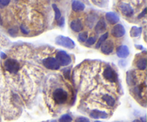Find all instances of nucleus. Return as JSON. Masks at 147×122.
Returning <instances> with one entry per match:
<instances>
[{
	"label": "nucleus",
	"instance_id": "1",
	"mask_svg": "<svg viewBox=\"0 0 147 122\" xmlns=\"http://www.w3.org/2000/svg\"><path fill=\"white\" fill-rule=\"evenodd\" d=\"M55 43L68 49H73L75 46V43L73 40H71L70 37L63 35L58 36L55 38Z\"/></svg>",
	"mask_w": 147,
	"mask_h": 122
},
{
	"label": "nucleus",
	"instance_id": "2",
	"mask_svg": "<svg viewBox=\"0 0 147 122\" xmlns=\"http://www.w3.org/2000/svg\"><path fill=\"white\" fill-rule=\"evenodd\" d=\"M54 101L58 104H62L66 103L68 99V93L62 88H57L52 93Z\"/></svg>",
	"mask_w": 147,
	"mask_h": 122
},
{
	"label": "nucleus",
	"instance_id": "3",
	"mask_svg": "<svg viewBox=\"0 0 147 122\" xmlns=\"http://www.w3.org/2000/svg\"><path fill=\"white\" fill-rule=\"evenodd\" d=\"M56 60L60 66H67L71 63L72 59L70 55L63 50L58 51L56 54Z\"/></svg>",
	"mask_w": 147,
	"mask_h": 122
},
{
	"label": "nucleus",
	"instance_id": "4",
	"mask_svg": "<svg viewBox=\"0 0 147 122\" xmlns=\"http://www.w3.org/2000/svg\"><path fill=\"white\" fill-rule=\"evenodd\" d=\"M4 66H5V70L10 73H17L19 71V68H20L19 63L16 60L12 59H8L5 61Z\"/></svg>",
	"mask_w": 147,
	"mask_h": 122
},
{
	"label": "nucleus",
	"instance_id": "5",
	"mask_svg": "<svg viewBox=\"0 0 147 122\" xmlns=\"http://www.w3.org/2000/svg\"><path fill=\"white\" fill-rule=\"evenodd\" d=\"M42 64L44 65V66L46 68L50 69V70H58L60 67L57 60L54 58H48L46 59L43 60Z\"/></svg>",
	"mask_w": 147,
	"mask_h": 122
},
{
	"label": "nucleus",
	"instance_id": "6",
	"mask_svg": "<svg viewBox=\"0 0 147 122\" xmlns=\"http://www.w3.org/2000/svg\"><path fill=\"white\" fill-rule=\"evenodd\" d=\"M103 75V77L107 79L111 82H116L118 80L117 73L112 68L109 67V66L104 70Z\"/></svg>",
	"mask_w": 147,
	"mask_h": 122
},
{
	"label": "nucleus",
	"instance_id": "7",
	"mask_svg": "<svg viewBox=\"0 0 147 122\" xmlns=\"http://www.w3.org/2000/svg\"><path fill=\"white\" fill-rule=\"evenodd\" d=\"M113 48H114L113 42L111 40H108V41H105L104 42H103L101 50V52L105 55H110L111 53L113 52Z\"/></svg>",
	"mask_w": 147,
	"mask_h": 122
},
{
	"label": "nucleus",
	"instance_id": "8",
	"mask_svg": "<svg viewBox=\"0 0 147 122\" xmlns=\"http://www.w3.org/2000/svg\"><path fill=\"white\" fill-rule=\"evenodd\" d=\"M111 34L115 37H121L126 34V30L122 25L118 24L115 25L111 30Z\"/></svg>",
	"mask_w": 147,
	"mask_h": 122
},
{
	"label": "nucleus",
	"instance_id": "9",
	"mask_svg": "<svg viewBox=\"0 0 147 122\" xmlns=\"http://www.w3.org/2000/svg\"><path fill=\"white\" fill-rule=\"evenodd\" d=\"M120 9L121 13L126 17H131L134 15V9L131 5L128 3H122L120 5Z\"/></svg>",
	"mask_w": 147,
	"mask_h": 122
},
{
	"label": "nucleus",
	"instance_id": "10",
	"mask_svg": "<svg viewBox=\"0 0 147 122\" xmlns=\"http://www.w3.org/2000/svg\"><path fill=\"white\" fill-rule=\"evenodd\" d=\"M116 54L119 58H126L129 55V49L126 45H121L116 50Z\"/></svg>",
	"mask_w": 147,
	"mask_h": 122
},
{
	"label": "nucleus",
	"instance_id": "11",
	"mask_svg": "<svg viewBox=\"0 0 147 122\" xmlns=\"http://www.w3.org/2000/svg\"><path fill=\"white\" fill-rule=\"evenodd\" d=\"M106 18L110 24L114 25L119 21V17L115 12H109L106 14Z\"/></svg>",
	"mask_w": 147,
	"mask_h": 122
},
{
	"label": "nucleus",
	"instance_id": "12",
	"mask_svg": "<svg viewBox=\"0 0 147 122\" xmlns=\"http://www.w3.org/2000/svg\"><path fill=\"white\" fill-rule=\"evenodd\" d=\"M70 28L75 32H79L83 30V24L80 19H74L70 23Z\"/></svg>",
	"mask_w": 147,
	"mask_h": 122
},
{
	"label": "nucleus",
	"instance_id": "13",
	"mask_svg": "<svg viewBox=\"0 0 147 122\" xmlns=\"http://www.w3.org/2000/svg\"><path fill=\"white\" fill-rule=\"evenodd\" d=\"M90 116L93 119H107L108 114L107 113L104 111H101L99 110H93L90 113Z\"/></svg>",
	"mask_w": 147,
	"mask_h": 122
},
{
	"label": "nucleus",
	"instance_id": "14",
	"mask_svg": "<svg viewBox=\"0 0 147 122\" xmlns=\"http://www.w3.org/2000/svg\"><path fill=\"white\" fill-rule=\"evenodd\" d=\"M106 29V22L104 20V19H100L99 21L98 22V23L96 24L95 27V32L98 33V34H100L101 32H103Z\"/></svg>",
	"mask_w": 147,
	"mask_h": 122
},
{
	"label": "nucleus",
	"instance_id": "15",
	"mask_svg": "<svg viewBox=\"0 0 147 122\" xmlns=\"http://www.w3.org/2000/svg\"><path fill=\"white\" fill-rule=\"evenodd\" d=\"M72 9L74 12H78L85 9V5L80 1H73L72 2Z\"/></svg>",
	"mask_w": 147,
	"mask_h": 122
},
{
	"label": "nucleus",
	"instance_id": "16",
	"mask_svg": "<svg viewBox=\"0 0 147 122\" xmlns=\"http://www.w3.org/2000/svg\"><path fill=\"white\" fill-rule=\"evenodd\" d=\"M102 99L107 103L108 106H111V107H113L115 105V103H116L114 98H113L111 95H105L102 97Z\"/></svg>",
	"mask_w": 147,
	"mask_h": 122
},
{
	"label": "nucleus",
	"instance_id": "17",
	"mask_svg": "<svg viewBox=\"0 0 147 122\" xmlns=\"http://www.w3.org/2000/svg\"><path fill=\"white\" fill-rule=\"evenodd\" d=\"M141 32H142V27H138L134 26L131 28V31H130V35H131V37H138L141 34Z\"/></svg>",
	"mask_w": 147,
	"mask_h": 122
},
{
	"label": "nucleus",
	"instance_id": "18",
	"mask_svg": "<svg viewBox=\"0 0 147 122\" xmlns=\"http://www.w3.org/2000/svg\"><path fill=\"white\" fill-rule=\"evenodd\" d=\"M136 66L139 70H145L146 68V58H141L140 60H138L136 63Z\"/></svg>",
	"mask_w": 147,
	"mask_h": 122
},
{
	"label": "nucleus",
	"instance_id": "19",
	"mask_svg": "<svg viewBox=\"0 0 147 122\" xmlns=\"http://www.w3.org/2000/svg\"><path fill=\"white\" fill-rule=\"evenodd\" d=\"M108 36H109V33L108 32H106L105 34H103V35L100 37V39H99V40L98 41V42H97L96 45H95V48H99L101 46V44H103V42L106 41V40L107 39Z\"/></svg>",
	"mask_w": 147,
	"mask_h": 122
},
{
	"label": "nucleus",
	"instance_id": "20",
	"mask_svg": "<svg viewBox=\"0 0 147 122\" xmlns=\"http://www.w3.org/2000/svg\"><path fill=\"white\" fill-rule=\"evenodd\" d=\"M52 9H54V12H55V19H57V20H58L59 19H60L61 17V12L60 11V9H58V7H57L56 5H55V4H53V5H52Z\"/></svg>",
	"mask_w": 147,
	"mask_h": 122
},
{
	"label": "nucleus",
	"instance_id": "21",
	"mask_svg": "<svg viewBox=\"0 0 147 122\" xmlns=\"http://www.w3.org/2000/svg\"><path fill=\"white\" fill-rule=\"evenodd\" d=\"M88 39V32H83L78 34V40L81 42H85Z\"/></svg>",
	"mask_w": 147,
	"mask_h": 122
},
{
	"label": "nucleus",
	"instance_id": "22",
	"mask_svg": "<svg viewBox=\"0 0 147 122\" xmlns=\"http://www.w3.org/2000/svg\"><path fill=\"white\" fill-rule=\"evenodd\" d=\"M72 121H73V119L68 114L62 115L59 119V122H72Z\"/></svg>",
	"mask_w": 147,
	"mask_h": 122
},
{
	"label": "nucleus",
	"instance_id": "23",
	"mask_svg": "<svg viewBox=\"0 0 147 122\" xmlns=\"http://www.w3.org/2000/svg\"><path fill=\"white\" fill-rule=\"evenodd\" d=\"M20 30H21V32H22L23 34H29V32H30V30L28 29V27H27V26L24 25H22L20 26Z\"/></svg>",
	"mask_w": 147,
	"mask_h": 122
},
{
	"label": "nucleus",
	"instance_id": "24",
	"mask_svg": "<svg viewBox=\"0 0 147 122\" xmlns=\"http://www.w3.org/2000/svg\"><path fill=\"white\" fill-rule=\"evenodd\" d=\"M95 41H96V38H95V37H91L87 39V40L85 42H86V43L88 44V45H92L95 43Z\"/></svg>",
	"mask_w": 147,
	"mask_h": 122
},
{
	"label": "nucleus",
	"instance_id": "25",
	"mask_svg": "<svg viewBox=\"0 0 147 122\" xmlns=\"http://www.w3.org/2000/svg\"><path fill=\"white\" fill-rule=\"evenodd\" d=\"M10 3L9 0H0V8H4Z\"/></svg>",
	"mask_w": 147,
	"mask_h": 122
},
{
	"label": "nucleus",
	"instance_id": "26",
	"mask_svg": "<svg viewBox=\"0 0 147 122\" xmlns=\"http://www.w3.org/2000/svg\"><path fill=\"white\" fill-rule=\"evenodd\" d=\"M17 33V29L16 27H13V28H11L9 30V34L12 37L16 36Z\"/></svg>",
	"mask_w": 147,
	"mask_h": 122
},
{
	"label": "nucleus",
	"instance_id": "27",
	"mask_svg": "<svg viewBox=\"0 0 147 122\" xmlns=\"http://www.w3.org/2000/svg\"><path fill=\"white\" fill-rule=\"evenodd\" d=\"M75 122H90V121L85 117H79L76 119Z\"/></svg>",
	"mask_w": 147,
	"mask_h": 122
},
{
	"label": "nucleus",
	"instance_id": "28",
	"mask_svg": "<svg viewBox=\"0 0 147 122\" xmlns=\"http://www.w3.org/2000/svg\"><path fill=\"white\" fill-rule=\"evenodd\" d=\"M58 26H60V27H63V26H64V25H65L64 17H62L60 19L58 23Z\"/></svg>",
	"mask_w": 147,
	"mask_h": 122
},
{
	"label": "nucleus",
	"instance_id": "29",
	"mask_svg": "<svg viewBox=\"0 0 147 122\" xmlns=\"http://www.w3.org/2000/svg\"><path fill=\"white\" fill-rule=\"evenodd\" d=\"M70 69H68V70H66V71L64 72V76L66 78H70Z\"/></svg>",
	"mask_w": 147,
	"mask_h": 122
},
{
	"label": "nucleus",
	"instance_id": "30",
	"mask_svg": "<svg viewBox=\"0 0 147 122\" xmlns=\"http://www.w3.org/2000/svg\"><path fill=\"white\" fill-rule=\"evenodd\" d=\"M146 14V8H145V9H144V11H143V12H141V14H140L139 16H138V17L140 19V18H141V17H144V16H145Z\"/></svg>",
	"mask_w": 147,
	"mask_h": 122
},
{
	"label": "nucleus",
	"instance_id": "31",
	"mask_svg": "<svg viewBox=\"0 0 147 122\" xmlns=\"http://www.w3.org/2000/svg\"><path fill=\"white\" fill-rule=\"evenodd\" d=\"M0 57H1L2 59H5L7 58V55L5 53H4V52H1L0 53Z\"/></svg>",
	"mask_w": 147,
	"mask_h": 122
},
{
	"label": "nucleus",
	"instance_id": "32",
	"mask_svg": "<svg viewBox=\"0 0 147 122\" xmlns=\"http://www.w3.org/2000/svg\"><path fill=\"white\" fill-rule=\"evenodd\" d=\"M135 47H136V48L138 50H142L143 48H143L142 45H135Z\"/></svg>",
	"mask_w": 147,
	"mask_h": 122
},
{
	"label": "nucleus",
	"instance_id": "33",
	"mask_svg": "<svg viewBox=\"0 0 147 122\" xmlns=\"http://www.w3.org/2000/svg\"><path fill=\"white\" fill-rule=\"evenodd\" d=\"M133 122H142V121H141L139 120H134Z\"/></svg>",
	"mask_w": 147,
	"mask_h": 122
},
{
	"label": "nucleus",
	"instance_id": "34",
	"mask_svg": "<svg viewBox=\"0 0 147 122\" xmlns=\"http://www.w3.org/2000/svg\"><path fill=\"white\" fill-rule=\"evenodd\" d=\"M95 122H101V121H95Z\"/></svg>",
	"mask_w": 147,
	"mask_h": 122
}]
</instances>
